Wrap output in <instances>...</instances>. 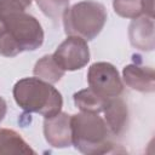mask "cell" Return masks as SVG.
Returning a JSON list of instances; mask_svg holds the SVG:
<instances>
[{
	"mask_svg": "<svg viewBox=\"0 0 155 155\" xmlns=\"http://www.w3.org/2000/svg\"><path fill=\"white\" fill-rule=\"evenodd\" d=\"M6 33L0 38V54L16 57L24 51H35L44 42V30L40 22L27 12L1 15Z\"/></svg>",
	"mask_w": 155,
	"mask_h": 155,
	"instance_id": "obj_1",
	"label": "cell"
},
{
	"mask_svg": "<svg viewBox=\"0 0 155 155\" xmlns=\"http://www.w3.org/2000/svg\"><path fill=\"white\" fill-rule=\"evenodd\" d=\"M71 145L82 154L97 155L113 153V136L102 116L97 113L80 111L71 115Z\"/></svg>",
	"mask_w": 155,
	"mask_h": 155,
	"instance_id": "obj_2",
	"label": "cell"
},
{
	"mask_svg": "<svg viewBox=\"0 0 155 155\" xmlns=\"http://www.w3.org/2000/svg\"><path fill=\"white\" fill-rule=\"evenodd\" d=\"M13 98L17 105L27 113H36L44 117L58 114L63 107L61 92L38 78H23L13 86Z\"/></svg>",
	"mask_w": 155,
	"mask_h": 155,
	"instance_id": "obj_3",
	"label": "cell"
},
{
	"mask_svg": "<svg viewBox=\"0 0 155 155\" xmlns=\"http://www.w3.org/2000/svg\"><path fill=\"white\" fill-rule=\"evenodd\" d=\"M67 35L79 36L86 41L93 40L107 22V10L94 0H84L68 7L62 15Z\"/></svg>",
	"mask_w": 155,
	"mask_h": 155,
	"instance_id": "obj_4",
	"label": "cell"
},
{
	"mask_svg": "<svg viewBox=\"0 0 155 155\" xmlns=\"http://www.w3.org/2000/svg\"><path fill=\"white\" fill-rule=\"evenodd\" d=\"M88 87L103 98L119 97L124 91V84L117 69L108 62H96L87 71Z\"/></svg>",
	"mask_w": 155,
	"mask_h": 155,
	"instance_id": "obj_5",
	"label": "cell"
},
{
	"mask_svg": "<svg viewBox=\"0 0 155 155\" xmlns=\"http://www.w3.org/2000/svg\"><path fill=\"white\" fill-rule=\"evenodd\" d=\"M54 61L63 70L74 71L84 68L90 61V50L87 41L74 35L68 38L52 53Z\"/></svg>",
	"mask_w": 155,
	"mask_h": 155,
	"instance_id": "obj_6",
	"label": "cell"
},
{
	"mask_svg": "<svg viewBox=\"0 0 155 155\" xmlns=\"http://www.w3.org/2000/svg\"><path fill=\"white\" fill-rule=\"evenodd\" d=\"M71 115L64 111L44 119V136L53 148H68L71 145Z\"/></svg>",
	"mask_w": 155,
	"mask_h": 155,
	"instance_id": "obj_7",
	"label": "cell"
},
{
	"mask_svg": "<svg viewBox=\"0 0 155 155\" xmlns=\"http://www.w3.org/2000/svg\"><path fill=\"white\" fill-rule=\"evenodd\" d=\"M154 17L142 15L133 18L128 27V39L131 45L144 52H150L155 47Z\"/></svg>",
	"mask_w": 155,
	"mask_h": 155,
	"instance_id": "obj_8",
	"label": "cell"
},
{
	"mask_svg": "<svg viewBox=\"0 0 155 155\" xmlns=\"http://www.w3.org/2000/svg\"><path fill=\"white\" fill-rule=\"evenodd\" d=\"M125 84L134 91L151 93L155 91V71L151 67H144L138 63L128 64L122 70Z\"/></svg>",
	"mask_w": 155,
	"mask_h": 155,
	"instance_id": "obj_9",
	"label": "cell"
},
{
	"mask_svg": "<svg viewBox=\"0 0 155 155\" xmlns=\"http://www.w3.org/2000/svg\"><path fill=\"white\" fill-rule=\"evenodd\" d=\"M102 113L104 114L103 119L110 133L113 136H120L125 131L128 121V109L126 103L119 97L108 98Z\"/></svg>",
	"mask_w": 155,
	"mask_h": 155,
	"instance_id": "obj_10",
	"label": "cell"
},
{
	"mask_svg": "<svg viewBox=\"0 0 155 155\" xmlns=\"http://www.w3.org/2000/svg\"><path fill=\"white\" fill-rule=\"evenodd\" d=\"M0 154H35V151L18 132L0 127Z\"/></svg>",
	"mask_w": 155,
	"mask_h": 155,
	"instance_id": "obj_11",
	"label": "cell"
},
{
	"mask_svg": "<svg viewBox=\"0 0 155 155\" xmlns=\"http://www.w3.org/2000/svg\"><path fill=\"white\" fill-rule=\"evenodd\" d=\"M65 70H63L58 63L54 61L52 54H45L42 56L34 65L33 69V74L35 78L41 79L48 84H56L58 82L63 75H64Z\"/></svg>",
	"mask_w": 155,
	"mask_h": 155,
	"instance_id": "obj_12",
	"label": "cell"
},
{
	"mask_svg": "<svg viewBox=\"0 0 155 155\" xmlns=\"http://www.w3.org/2000/svg\"><path fill=\"white\" fill-rule=\"evenodd\" d=\"M108 98H103L97 94L90 87L80 90L79 92L74 93V104L79 108L80 111H88V113H102L105 102Z\"/></svg>",
	"mask_w": 155,
	"mask_h": 155,
	"instance_id": "obj_13",
	"label": "cell"
},
{
	"mask_svg": "<svg viewBox=\"0 0 155 155\" xmlns=\"http://www.w3.org/2000/svg\"><path fill=\"white\" fill-rule=\"evenodd\" d=\"M116 15L124 18H137L144 15V0H113Z\"/></svg>",
	"mask_w": 155,
	"mask_h": 155,
	"instance_id": "obj_14",
	"label": "cell"
},
{
	"mask_svg": "<svg viewBox=\"0 0 155 155\" xmlns=\"http://www.w3.org/2000/svg\"><path fill=\"white\" fill-rule=\"evenodd\" d=\"M41 12L53 21L62 17L64 11L69 7L70 0H35Z\"/></svg>",
	"mask_w": 155,
	"mask_h": 155,
	"instance_id": "obj_15",
	"label": "cell"
},
{
	"mask_svg": "<svg viewBox=\"0 0 155 155\" xmlns=\"http://www.w3.org/2000/svg\"><path fill=\"white\" fill-rule=\"evenodd\" d=\"M30 5L31 0H0V15L25 12Z\"/></svg>",
	"mask_w": 155,
	"mask_h": 155,
	"instance_id": "obj_16",
	"label": "cell"
},
{
	"mask_svg": "<svg viewBox=\"0 0 155 155\" xmlns=\"http://www.w3.org/2000/svg\"><path fill=\"white\" fill-rule=\"evenodd\" d=\"M6 113H7V104H6V101H5L2 97H0V122L5 119Z\"/></svg>",
	"mask_w": 155,
	"mask_h": 155,
	"instance_id": "obj_17",
	"label": "cell"
},
{
	"mask_svg": "<svg viewBox=\"0 0 155 155\" xmlns=\"http://www.w3.org/2000/svg\"><path fill=\"white\" fill-rule=\"evenodd\" d=\"M5 33H6V24H5L4 18H2L1 15H0V38H1Z\"/></svg>",
	"mask_w": 155,
	"mask_h": 155,
	"instance_id": "obj_18",
	"label": "cell"
}]
</instances>
